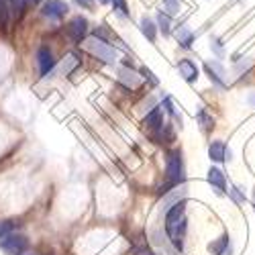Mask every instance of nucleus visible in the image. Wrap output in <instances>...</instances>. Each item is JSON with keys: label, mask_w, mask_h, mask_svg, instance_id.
Segmentation results:
<instances>
[{"label": "nucleus", "mask_w": 255, "mask_h": 255, "mask_svg": "<svg viewBox=\"0 0 255 255\" xmlns=\"http://www.w3.org/2000/svg\"><path fill=\"white\" fill-rule=\"evenodd\" d=\"M68 4L63 2V0H49V2H45V6H43V14L47 16V18H63L68 14Z\"/></svg>", "instance_id": "6"}, {"label": "nucleus", "mask_w": 255, "mask_h": 255, "mask_svg": "<svg viewBox=\"0 0 255 255\" xmlns=\"http://www.w3.org/2000/svg\"><path fill=\"white\" fill-rule=\"evenodd\" d=\"M208 155L212 161H223L227 157V145L223 141H212L208 147Z\"/></svg>", "instance_id": "12"}, {"label": "nucleus", "mask_w": 255, "mask_h": 255, "mask_svg": "<svg viewBox=\"0 0 255 255\" xmlns=\"http://www.w3.org/2000/svg\"><path fill=\"white\" fill-rule=\"evenodd\" d=\"M66 31H68V35H70V39L74 41V43H82L84 35H86V31H88V20L84 16H76V18L70 20Z\"/></svg>", "instance_id": "5"}, {"label": "nucleus", "mask_w": 255, "mask_h": 255, "mask_svg": "<svg viewBox=\"0 0 255 255\" xmlns=\"http://www.w3.org/2000/svg\"><path fill=\"white\" fill-rule=\"evenodd\" d=\"M186 202L180 200L172 208L165 212V233L167 239L178 251L184 249V239H186Z\"/></svg>", "instance_id": "1"}, {"label": "nucleus", "mask_w": 255, "mask_h": 255, "mask_svg": "<svg viewBox=\"0 0 255 255\" xmlns=\"http://www.w3.org/2000/svg\"><path fill=\"white\" fill-rule=\"evenodd\" d=\"M25 6H27V0H10V10L16 16H20V14L25 12Z\"/></svg>", "instance_id": "22"}, {"label": "nucleus", "mask_w": 255, "mask_h": 255, "mask_svg": "<svg viewBox=\"0 0 255 255\" xmlns=\"http://www.w3.org/2000/svg\"><path fill=\"white\" fill-rule=\"evenodd\" d=\"M18 227L16 221H0V237H4V235H10V233Z\"/></svg>", "instance_id": "21"}, {"label": "nucleus", "mask_w": 255, "mask_h": 255, "mask_svg": "<svg viewBox=\"0 0 255 255\" xmlns=\"http://www.w3.org/2000/svg\"><path fill=\"white\" fill-rule=\"evenodd\" d=\"M210 47H215V51H217L219 55H223V49H221V45H219V41H215V43H210Z\"/></svg>", "instance_id": "25"}, {"label": "nucleus", "mask_w": 255, "mask_h": 255, "mask_svg": "<svg viewBox=\"0 0 255 255\" xmlns=\"http://www.w3.org/2000/svg\"><path fill=\"white\" fill-rule=\"evenodd\" d=\"M163 10H165L167 16L180 14V10H182V2H180V0H163Z\"/></svg>", "instance_id": "16"}, {"label": "nucleus", "mask_w": 255, "mask_h": 255, "mask_svg": "<svg viewBox=\"0 0 255 255\" xmlns=\"http://www.w3.org/2000/svg\"><path fill=\"white\" fill-rule=\"evenodd\" d=\"M208 182H210L212 188L217 190V194H225L227 180H225V174L221 172L219 167H210V169H208Z\"/></svg>", "instance_id": "9"}, {"label": "nucleus", "mask_w": 255, "mask_h": 255, "mask_svg": "<svg viewBox=\"0 0 255 255\" xmlns=\"http://www.w3.org/2000/svg\"><path fill=\"white\" fill-rule=\"evenodd\" d=\"M229 247H231V245H229V237H227V235H223L221 239L212 241V243L208 245V251H210L212 255H223V253H225Z\"/></svg>", "instance_id": "15"}, {"label": "nucleus", "mask_w": 255, "mask_h": 255, "mask_svg": "<svg viewBox=\"0 0 255 255\" xmlns=\"http://www.w3.org/2000/svg\"><path fill=\"white\" fill-rule=\"evenodd\" d=\"M165 176H167V186H176L184 180V161H182V151L180 149H174V151L167 153Z\"/></svg>", "instance_id": "3"}, {"label": "nucleus", "mask_w": 255, "mask_h": 255, "mask_svg": "<svg viewBox=\"0 0 255 255\" xmlns=\"http://www.w3.org/2000/svg\"><path fill=\"white\" fill-rule=\"evenodd\" d=\"M119 82L125 84L127 88H137L139 84H141V78L133 70H129V68H121L119 70Z\"/></svg>", "instance_id": "11"}, {"label": "nucleus", "mask_w": 255, "mask_h": 255, "mask_svg": "<svg viewBox=\"0 0 255 255\" xmlns=\"http://www.w3.org/2000/svg\"><path fill=\"white\" fill-rule=\"evenodd\" d=\"M178 72L186 82H196L198 80V68H196V63L192 59H180Z\"/></svg>", "instance_id": "7"}, {"label": "nucleus", "mask_w": 255, "mask_h": 255, "mask_svg": "<svg viewBox=\"0 0 255 255\" xmlns=\"http://www.w3.org/2000/svg\"><path fill=\"white\" fill-rule=\"evenodd\" d=\"M98 2H100V4H109V2H111V0H98Z\"/></svg>", "instance_id": "27"}, {"label": "nucleus", "mask_w": 255, "mask_h": 255, "mask_svg": "<svg viewBox=\"0 0 255 255\" xmlns=\"http://www.w3.org/2000/svg\"><path fill=\"white\" fill-rule=\"evenodd\" d=\"M113 6H115V12L123 18L129 16V6H127V0H113Z\"/></svg>", "instance_id": "20"}, {"label": "nucleus", "mask_w": 255, "mask_h": 255, "mask_svg": "<svg viewBox=\"0 0 255 255\" xmlns=\"http://www.w3.org/2000/svg\"><path fill=\"white\" fill-rule=\"evenodd\" d=\"M206 72H208V78H210V82H215L219 88H225V68L221 66V63H217V61H208L206 63Z\"/></svg>", "instance_id": "10"}, {"label": "nucleus", "mask_w": 255, "mask_h": 255, "mask_svg": "<svg viewBox=\"0 0 255 255\" xmlns=\"http://www.w3.org/2000/svg\"><path fill=\"white\" fill-rule=\"evenodd\" d=\"M145 125L149 127V129H161V125H163V115H161V109H151L149 113H147L145 117Z\"/></svg>", "instance_id": "13"}, {"label": "nucleus", "mask_w": 255, "mask_h": 255, "mask_svg": "<svg viewBox=\"0 0 255 255\" xmlns=\"http://www.w3.org/2000/svg\"><path fill=\"white\" fill-rule=\"evenodd\" d=\"M253 202H255V192H253Z\"/></svg>", "instance_id": "28"}, {"label": "nucleus", "mask_w": 255, "mask_h": 255, "mask_svg": "<svg viewBox=\"0 0 255 255\" xmlns=\"http://www.w3.org/2000/svg\"><path fill=\"white\" fill-rule=\"evenodd\" d=\"M74 2H76L78 6L88 8V10H92V8H94V0H74Z\"/></svg>", "instance_id": "24"}, {"label": "nucleus", "mask_w": 255, "mask_h": 255, "mask_svg": "<svg viewBox=\"0 0 255 255\" xmlns=\"http://www.w3.org/2000/svg\"><path fill=\"white\" fill-rule=\"evenodd\" d=\"M157 27H159V31L163 35H169V27H172V23H169V16L167 14H163V12L157 14Z\"/></svg>", "instance_id": "19"}, {"label": "nucleus", "mask_w": 255, "mask_h": 255, "mask_svg": "<svg viewBox=\"0 0 255 255\" xmlns=\"http://www.w3.org/2000/svg\"><path fill=\"white\" fill-rule=\"evenodd\" d=\"M37 61H39V70H41V76H45L51 72V68L55 66L53 61V53L47 49V47H41L37 51Z\"/></svg>", "instance_id": "8"}, {"label": "nucleus", "mask_w": 255, "mask_h": 255, "mask_svg": "<svg viewBox=\"0 0 255 255\" xmlns=\"http://www.w3.org/2000/svg\"><path fill=\"white\" fill-rule=\"evenodd\" d=\"M198 123H200V129L202 131H210L212 127H215V121H212V117L206 115V111H200L198 113Z\"/></svg>", "instance_id": "18"}, {"label": "nucleus", "mask_w": 255, "mask_h": 255, "mask_svg": "<svg viewBox=\"0 0 255 255\" xmlns=\"http://www.w3.org/2000/svg\"><path fill=\"white\" fill-rule=\"evenodd\" d=\"M141 31H143V35L149 39V41H155L157 31H155V23H153L149 16H143V18H141Z\"/></svg>", "instance_id": "14"}, {"label": "nucleus", "mask_w": 255, "mask_h": 255, "mask_svg": "<svg viewBox=\"0 0 255 255\" xmlns=\"http://www.w3.org/2000/svg\"><path fill=\"white\" fill-rule=\"evenodd\" d=\"M33 2H41V0H33Z\"/></svg>", "instance_id": "29"}, {"label": "nucleus", "mask_w": 255, "mask_h": 255, "mask_svg": "<svg viewBox=\"0 0 255 255\" xmlns=\"http://www.w3.org/2000/svg\"><path fill=\"white\" fill-rule=\"evenodd\" d=\"M84 47H86L96 59H100V61H104V63H115L117 61V57H119V53H117V49L113 47V45H109L104 39H100L98 35H94V37H88L86 41H84Z\"/></svg>", "instance_id": "2"}, {"label": "nucleus", "mask_w": 255, "mask_h": 255, "mask_svg": "<svg viewBox=\"0 0 255 255\" xmlns=\"http://www.w3.org/2000/svg\"><path fill=\"white\" fill-rule=\"evenodd\" d=\"M229 196H231V198H233V202H235V204H237V206H239V204H243V202H245V194H243V192H241V190H239V188H235V186H233V188H231V190H229Z\"/></svg>", "instance_id": "23"}, {"label": "nucleus", "mask_w": 255, "mask_h": 255, "mask_svg": "<svg viewBox=\"0 0 255 255\" xmlns=\"http://www.w3.org/2000/svg\"><path fill=\"white\" fill-rule=\"evenodd\" d=\"M249 104H251V106H255V92H253V94H249Z\"/></svg>", "instance_id": "26"}, {"label": "nucleus", "mask_w": 255, "mask_h": 255, "mask_svg": "<svg viewBox=\"0 0 255 255\" xmlns=\"http://www.w3.org/2000/svg\"><path fill=\"white\" fill-rule=\"evenodd\" d=\"M178 41H180V45L182 47H190V45H192V33H190L186 27H180L178 29Z\"/></svg>", "instance_id": "17"}, {"label": "nucleus", "mask_w": 255, "mask_h": 255, "mask_svg": "<svg viewBox=\"0 0 255 255\" xmlns=\"http://www.w3.org/2000/svg\"><path fill=\"white\" fill-rule=\"evenodd\" d=\"M0 249L6 251L8 255H23L27 249H29V239L25 235H4L0 237Z\"/></svg>", "instance_id": "4"}]
</instances>
